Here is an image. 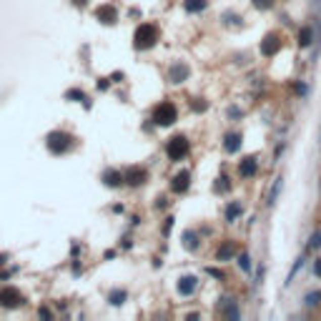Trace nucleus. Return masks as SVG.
<instances>
[{"label":"nucleus","instance_id":"9","mask_svg":"<svg viewBox=\"0 0 321 321\" xmlns=\"http://www.w3.org/2000/svg\"><path fill=\"white\" fill-rule=\"evenodd\" d=\"M189 65H184V63H176V65H171V70H168V80L171 83H184L186 78H189Z\"/></svg>","mask_w":321,"mask_h":321},{"label":"nucleus","instance_id":"20","mask_svg":"<svg viewBox=\"0 0 321 321\" xmlns=\"http://www.w3.org/2000/svg\"><path fill=\"white\" fill-rule=\"evenodd\" d=\"M239 213H241V203L228 206V208H226V221H228V223H231V221H236V218H239Z\"/></svg>","mask_w":321,"mask_h":321},{"label":"nucleus","instance_id":"21","mask_svg":"<svg viewBox=\"0 0 321 321\" xmlns=\"http://www.w3.org/2000/svg\"><path fill=\"white\" fill-rule=\"evenodd\" d=\"M301 266H304V258H299V261H296V263H294V268H291V271H289V276H286V286H289V284H291V281H294V279H296V273H299V271H301Z\"/></svg>","mask_w":321,"mask_h":321},{"label":"nucleus","instance_id":"31","mask_svg":"<svg viewBox=\"0 0 321 321\" xmlns=\"http://www.w3.org/2000/svg\"><path fill=\"white\" fill-rule=\"evenodd\" d=\"M83 3H85V0H75V5H83Z\"/></svg>","mask_w":321,"mask_h":321},{"label":"nucleus","instance_id":"16","mask_svg":"<svg viewBox=\"0 0 321 321\" xmlns=\"http://www.w3.org/2000/svg\"><path fill=\"white\" fill-rule=\"evenodd\" d=\"M121 181H123V178H121V173H116V171H106V173H103V184H106V186H113V189H116V186H121Z\"/></svg>","mask_w":321,"mask_h":321},{"label":"nucleus","instance_id":"30","mask_svg":"<svg viewBox=\"0 0 321 321\" xmlns=\"http://www.w3.org/2000/svg\"><path fill=\"white\" fill-rule=\"evenodd\" d=\"M314 271H316V273H319V276H321V261H319V263H316V268H314Z\"/></svg>","mask_w":321,"mask_h":321},{"label":"nucleus","instance_id":"13","mask_svg":"<svg viewBox=\"0 0 321 321\" xmlns=\"http://www.w3.org/2000/svg\"><path fill=\"white\" fill-rule=\"evenodd\" d=\"M314 43V28L311 25H304L301 30H299V45L301 48H309Z\"/></svg>","mask_w":321,"mask_h":321},{"label":"nucleus","instance_id":"3","mask_svg":"<svg viewBox=\"0 0 321 321\" xmlns=\"http://www.w3.org/2000/svg\"><path fill=\"white\" fill-rule=\"evenodd\" d=\"M70 143H73V138L68 135V133H63V130H53L51 135H48V151L51 153H65L68 148H70Z\"/></svg>","mask_w":321,"mask_h":321},{"label":"nucleus","instance_id":"23","mask_svg":"<svg viewBox=\"0 0 321 321\" xmlns=\"http://www.w3.org/2000/svg\"><path fill=\"white\" fill-rule=\"evenodd\" d=\"M239 266H241V271L249 273V271H251V256H249V254H241V256H239Z\"/></svg>","mask_w":321,"mask_h":321},{"label":"nucleus","instance_id":"15","mask_svg":"<svg viewBox=\"0 0 321 321\" xmlns=\"http://www.w3.org/2000/svg\"><path fill=\"white\" fill-rule=\"evenodd\" d=\"M281 186H284V178H276V181H273V189H271L268 196H266V206H273V203H276V198H279V193H281Z\"/></svg>","mask_w":321,"mask_h":321},{"label":"nucleus","instance_id":"17","mask_svg":"<svg viewBox=\"0 0 321 321\" xmlns=\"http://www.w3.org/2000/svg\"><path fill=\"white\" fill-rule=\"evenodd\" d=\"M234 254H236V249H234L231 244H223V246L216 251V258H218V261H228V258L234 256Z\"/></svg>","mask_w":321,"mask_h":321},{"label":"nucleus","instance_id":"29","mask_svg":"<svg viewBox=\"0 0 321 321\" xmlns=\"http://www.w3.org/2000/svg\"><path fill=\"white\" fill-rule=\"evenodd\" d=\"M296 90H299L301 96H306V85H304V83H299V85H296Z\"/></svg>","mask_w":321,"mask_h":321},{"label":"nucleus","instance_id":"22","mask_svg":"<svg viewBox=\"0 0 321 321\" xmlns=\"http://www.w3.org/2000/svg\"><path fill=\"white\" fill-rule=\"evenodd\" d=\"M108 299H111V304H116V306H118V304H123V301H126V291H121V289H118V291H111V296H108Z\"/></svg>","mask_w":321,"mask_h":321},{"label":"nucleus","instance_id":"4","mask_svg":"<svg viewBox=\"0 0 321 321\" xmlns=\"http://www.w3.org/2000/svg\"><path fill=\"white\" fill-rule=\"evenodd\" d=\"M189 148H191L189 141H186L184 135H176V138L168 141V148H166V151H168V158H171V161H181V158H186Z\"/></svg>","mask_w":321,"mask_h":321},{"label":"nucleus","instance_id":"2","mask_svg":"<svg viewBox=\"0 0 321 321\" xmlns=\"http://www.w3.org/2000/svg\"><path fill=\"white\" fill-rule=\"evenodd\" d=\"M153 123L156 126H161V128H166V126H173L176 123V108L171 106V103H158L156 108H153Z\"/></svg>","mask_w":321,"mask_h":321},{"label":"nucleus","instance_id":"26","mask_svg":"<svg viewBox=\"0 0 321 321\" xmlns=\"http://www.w3.org/2000/svg\"><path fill=\"white\" fill-rule=\"evenodd\" d=\"M251 3H254V5H256L258 10H268V8H271V5H273V0H251Z\"/></svg>","mask_w":321,"mask_h":321},{"label":"nucleus","instance_id":"5","mask_svg":"<svg viewBox=\"0 0 321 321\" xmlns=\"http://www.w3.org/2000/svg\"><path fill=\"white\" fill-rule=\"evenodd\" d=\"M191 186V171H178L171 181V191L173 193H186Z\"/></svg>","mask_w":321,"mask_h":321},{"label":"nucleus","instance_id":"12","mask_svg":"<svg viewBox=\"0 0 321 321\" xmlns=\"http://www.w3.org/2000/svg\"><path fill=\"white\" fill-rule=\"evenodd\" d=\"M96 18H101V23H116V10L111 8V5H103V8H98L96 10Z\"/></svg>","mask_w":321,"mask_h":321},{"label":"nucleus","instance_id":"10","mask_svg":"<svg viewBox=\"0 0 321 321\" xmlns=\"http://www.w3.org/2000/svg\"><path fill=\"white\" fill-rule=\"evenodd\" d=\"M23 299H20V294L15 291V289H3L0 291V306H18Z\"/></svg>","mask_w":321,"mask_h":321},{"label":"nucleus","instance_id":"28","mask_svg":"<svg viewBox=\"0 0 321 321\" xmlns=\"http://www.w3.org/2000/svg\"><path fill=\"white\" fill-rule=\"evenodd\" d=\"M51 316H53V314H51V309H45V306H43V309H40V319H51Z\"/></svg>","mask_w":321,"mask_h":321},{"label":"nucleus","instance_id":"1","mask_svg":"<svg viewBox=\"0 0 321 321\" xmlns=\"http://www.w3.org/2000/svg\"><path fill=\"white\" fill-rule=\"evenodd\" d=\"M156 38H158V30H156V25H151V23H143V25H138V28H135V35H133V45H135L138 51H146V48H151V45L156 43Z\"/></svg>","mask_w":321,"mask_h":321},{"label":"nucleus","instance_id":"11","mask_svg":"<svg viewBox=\"0 0 321 321\" xmlns=\"http://www.w3.org/2000/svg\"><path fill=\"white\" fill-rule=\"evenodd\" d=\"M196 286H198V279L196 276H184L178 281V294L181 296H191L193 291H196Z\"/></svg>","mask_w":321,"mask_h":321},{"label":"nucleus","instance_id":"7","mask_svg":"<svg viewBox=\"0 0 321 321\" xmlns=\"http://www.w3.org/2000/svg\"><path fill=\"white\" fill-rule=\"evenodd\" d=\"M146 181H148V171H146V168H141V166L128 168V173H126V184H128V186H141V184H146Z\"/></svg>","mask_w":321,"mask_h":321},{"label":"nucleus","instance_id":"24","mask_svg":"<svg viewBox=\"0 0 321 321\" xmlns=\"http://www.w3.org/2000/svg\"><path fill=\"white\" fill-rule=\"evenodd\" d=\"M316 249H321V231H316V234L309 239V251H316Z\"/></svg>","mask_w":321,"mask_h":321},{"label":"nucleus","instance_id":"6","mask_svg":"<svg viewBox=\"0 0 321 321\" xmlns=\"http://www.w3.org/2000/svg\"><path fill=\"white\" fill-rule=\"evenodd\" d=\"M281 48V40H279V33H268L266 38H263V43H261V56H273L276 51Z\"/></svg>","mask_w":321,"mask_h":321},{"label":"nucleus","instance_id":"18","mask_svg":"<svg viewBox=\"0 0 321 321\" xmlns=\"http://www.w3.org/2000/svg\"><path fill=\"white\" fill-rule=\"evenodd\" d=\"M184 246H186V249H191V251L198 249V236H196L193 231H186V234H184Z\"/></svg>","mask_w":321,"mask_h":321},{"label":"nucleus","instance_id":"27","mask_svg":"<svg viewBox=\"0 0 321 321\" xmlns=\"http://www.w3.org/2000/svg\"><path fill=\"white\" fill-rule=\"evenodd\" d=\"M263 273H266V266L261 263V266H258V271H256V284H261V281H263Z\"/></svg>","mask_w":321,"mask_h":321},{"label":"nucleus","instance_id":"14","mask_svg":"<svg viewBox=\"0 0 321 321\" xmlns=\"http://www.w3.org/2000/svg\"><path fill=\"white\" fill-rule=\"evenodd\" d=\"M223 148H226L228 153H236V151L241 148V135H239V133H228V135H226V143H223Z\"/></svg>","mask_w":321,"mask_h":321},{"label":"nucleus","instance_id":"8","mask_svg":"<svg viewBox=\"0 0 321 321\" xmlns=\"http://www.w3.org/2000/svg\"><path fill=\"white\" fill-rule=\"evenodd\" d=\"M256 171H258V161L254 156H246V158L239 163V176H241V178H249V176H254Z\"/></svg>","mask_w":321,"mask_h":321},{"label":"nucleus","instance_id":"19","mask_svg":"<svg viewBox=\"0 0 321 321\" xmlns=\"http://www.w3.org/2000/svg\"><path fill=\"white\" fill-rule=\"evenodd\" d=\"M206 0H186V10L189 13H201V10H206Z\"/></svg>","mask_w":321,"mask_h":321},{"label":"nucleus","instance_id":"25","mask_svg":"<svg viewBox=\"0 0 321 321\" xmlns=\"http://www.w3.org/2000/svg\"><path fill=\"white\" fill-rule=\"evenodd\" d=\"M321 301V291H314V294H306V306H316Z\"/></svg>","mask_w":321,"mask_h":321}]
</instances>
